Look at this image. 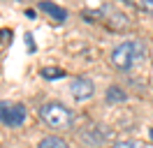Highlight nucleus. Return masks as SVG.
Here are the masks:
<instances>
[{
  "mask_svg": "<svg viewBox=\"0 0 153 148\" xmlns=\"http://www.w3.org/2000/svg\"><path fill=\"white\" fill-rule=\"evenodd\" d=\"M125 100H128V95L118 86H109L107 88V102H125Z\"/></svg>",
  "mask_w": 153,
  "mask_h": 148,
  "instance_id": "nucleus-7",
  "label": "nucleus"
},
{
  "mask_svg": "<svg viewBox=\"0 0 153 148\" xmlns=\"http://www.w3.org/2000/svg\"><path fill=\"white\" fill-rule=\"evenodd\" d=\"M70 92H72V97L76 102H86L93 97V92H95V83L91 81L88 76H76L70 81Z\"/></svg>",
  "mask_w": 153,
  "mask_h": 148,
  "instance_id": "nucleus-4",
  "label": "nucleus"
},
{
  "mask_svg": "<svg viewBox=\"0 0 153 148\" xmlns=\"http://www.w3.org/2000/svg\"><path fill=\"white\" fill-rule=\"evenodd\" d=\"M39 9L49 12V14L56 18V21H58V18H60V21H65V18H67V12H65V9L56 7V5H51V2H39Z\"/></svg>",
  "mask_w": 153,
  "mask_h": 148,
  "instance_id": "nucleus-6",
  "label": "nucleus"
},
{
  "mask_svg": "<svg viewBox=\"0 0 153 148\" xmlns=\"http://www.w3.org/2000/svg\"><path fill=\"white\" fill-rule=\"evenodd\" d=\"M137 5H139L142 9H146V12H153V0H139Z\"/></svg>",
  "mask_w": 153,
  "mask_h": 148,
  "instance_id": "nucleus-10",
  "label": "nucleus"
},
{
  "mask_svg": "<svg viewBox=\"0 0 153 148\" xmlns=\"http://www.w3.org/2000/svg\"><path fill=\"white\" fill-rule=\"evenodd\" d=\"M42 76L44 79H58V76H63V70H58V67H44Z\"/></svg>",
  "mask_w": 153,
  "mask_h": 148,
  "instance_id": "nucleus-9",
  "label": "nucleus"
},
{
  "mask_svg": "<svg viewBox=\"0 0 153 148\" xmlns=\"http://www.w3.org/2000/svg\"><path fill=\"white\" fill-rule=\"evenodd\" d=\"M26 120V107L21 102H0V123L19 127Z\"/></svg>",
  "mask_w": 153,
  "mask_h": 148,
  "instance_id": "nucleus-3",
  "label": "nucleus"
},
{
  "mask_svg": "<svg viewBox=\"0 0 153 148\" xmlns=\"http://www.w3.org/2000/svg\"><path fill=\"white\" fill-rule=\"evenodd\" d=\"M151 132H153V130H151Z\"/></svg>",
  "mask_w": 153,
  "mask_h": 148,
  "instance_id": "nucleus-11",
  "label": "nucleus"
},
{
  "mask_svg": "<svg viewBox=\"0 0 153 148\" xmlns=\"http://www.w3.org/2000/svg\"><path fill=\"white\" fill-rule=\"evenodd\" d=\"M37 148H70V144H67L65 139H60V137H44L39 141Z\"/></svg>",
  "mask_w": 153,
  "mask_h": 148,
  "instance_id": "nucleus-5",
  "label": "nucleus"
},
{
  "mask_svg": "<svg viewBox=\"0 0 153 148\" xmlns=\"http://www.w3.org/2000/svg\"><path fill=\"white\" fill-rule=\"evenodd\" d=\"M111 148H149V146L142 144V141H137V139H128V141H118V144H114Z\"/></svg>",
  "mask_w": 153,
  "mask_h": 148,
  "instance_id": "nucleus-8",
  "label": "nucleus"
},
{
  "mask_svg": "<svg viewBox=\"0 0 153 148\" xmlns=\"http://www.w3.org/2000/svg\"><path fill=\"white\" fill-rule=\"evenodd\" d=\"M144 56V46L142 42L137 39H130V42H123L118 44L111 51V65L116 70H130L132 65H137V60Z\"/></svg>",
  "mask_w": 153,
  "mask_h": 148,
  "instance_id": "nucleus-2",
  "label": "nucleus"
},
{
  "mask_svg": "<svg viewBox=\"0 0 153 148\" xmlns=\"http://www.w3.org/2000/svg\"><path fill=\"white\" fill-rule=\"evenodd\" d=\"M39 118L51 130H67L74 123V113L60 102H47V104L39 107Z\"/></svg>",
  "mask_w": 153,
  "mask_h": 148,
  "instance_id": "nucleus-1",
  "label": "nucleus"
}]
</instances>
